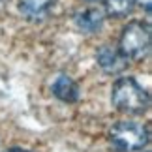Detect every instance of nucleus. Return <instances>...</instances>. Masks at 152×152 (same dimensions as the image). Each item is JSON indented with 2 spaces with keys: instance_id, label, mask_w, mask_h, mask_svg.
<instances>
[{
  "instance_id": "nucleus-7",
  "label": "nucleus",
  "mask_w": 152,
  "mask_h": 152,
  "mask_svg": "<svg viewBox=\"0 0 152 152\" xmlns=\"http://www.w3.org/2000/svg\"><path fill=\"white\" fill-rule=\"evenodd\" d=\"M51 92L64 103H75L81 96L79 85L66 73H58L55 77V81L51 83Z\"/></svg>"
},
{
  "instance_id": "nucleus-10",
  "label": "nucleus",
  "mask_w": 152,
  "mask_h": 152,
  "mask_svg": "<svg viewBox=\"0 0 152 152\" xmlns=\"http://www.w3.org/2000/svg\"><path fill=\"white\" fill-rule=\"evenodd\" d=\"M4 152H30V150H26V148H21V147H11V148L4 150Z\"/></svg>"
},
{
  "instance_id": "nucleus-3",
  "label": "nucleus",
  "mask_w": 152,
  "mask_h": 152,
  "mask_svg": "<svg viewBox=\"0 0 152 152\" xmlns=\"http://www.w3.org/2000/svg\"><path fill=\"white\" fill-rule=\"evenodd\" d=\"M109 141L118 152H137L148 145L150 132L141 122L118 120L109 132Z\"/></svg>"
},
{
  "instance_id": "nucleus-8",
  "label": "nucleus",
  "mask_w": 152,
  "mask_h": 152,
  "mask_svg": "<svg viewBox=\"0 0 152 152\" xmlns=\"http://www.w3.org/2000/svg\"><path fill=\"white\" fill-rule=\"evenodd\" d=\"M135 10V0H105V13L109 17H128Z\"/></svg>"
},
{
  "instance_id": "nucleus-4",
  "label": "nucleus",
  "mask_w": 152,
  "mask_h": 152,
  "mask_svg": "<svg viewBox=\"0 0 152 152\" xmlns=\"http://www.w3.org/2000/svg\"><path fill=\"white\" fill-rule=\"evenodd\" d=\"M96 64L102 68V72L109 75H118L128 68V60L120 55V51L111 45H102L96 51Z\"/></svg>"
},
{
  "instance_id": "nucleus-6",
  "label": "nucleus",
  "mask_w": 152,
  "mask_h": 152,
  "mask_svg": "<svg viewBox=\"0 0 152 152\" xmlns=\"http://www.w3.org/2000/svg\"><path fill=\"white\" fill-rule=\"evenodd\" d=\"M55 4L56 0H19L17 2L21 15L30 23H39L47 19Z\"/></svg>"
},
{
  "instance_id": "nucleus-11",
  "label": "nucleus",
  "mask_w": 152,
  "mask_h": 152,
  "mask_svg": "<svg viewBox=\"0 0 152 152\" xmlns=\"http://www.w3.org/2000/svg\"><path fill=\"white\" fill-rule=\"evenodd\" d=\"M90 2H96V0H90Z\"/></svg>"
},
{
  "instance_id": "nucleus-1",
  "label": "nucleus",
  "mask_w": 152,
  "mask_h": 152,
  "mask_svg": "<svg viewBox=\"0 0 152 152\" xmlns=\"http://www.w3.org/2000/svg\"><path fill=\"white\" fill-rule=\"evenodd\" d=\"M111 103L126 115H145L150 107V96L133 77H118L111 86Z\"/></svg>"
},
{
  "instance_id": "nucleus-5",
  "label": "nucleus",
  "mask_w": 152,
  "mask_h": 152,
  "mask_svg": "<svg viewBox=\"0 0 152 152\" xmlns=\"http://www.w3.org/2000/svg\"><path fill=\"white\" fill-rule=\"evenodd\" d=\"M73 23L81 34H96L103 28L105 13L100 8H85L73 15Z\"/></svg>"
},
{
  "instance_id": "nucleus-9",
  "label": "nucleus",
  "mask_w": 152,
  "mask_h": 152,
  "mask_svg": "<svg viewBox=\"0 0 152 152\" xmlns=\"http://www.w3.org/2000/svg\"><path fill=\"white\" fill-rule=\"evenodd\" d=\"M135 4H139L141 8L147 11V15H150V8H152V0H135Z\"/></svg>"
},
{
  "instance_id": "nucleus-2",
  "label": "nucleus",
  "mask_w": 152,
  "mask_h": 152,
  "mask_svg": "<svg viewBox=\"0 0 152 152\" xmlns=\"http://www.w3.org/2000/svg\"><path fill=\"white\" fill-rule=\"evenodd\" d=\"M150 26L143 21H130L122 28L118 38V49L120 55L126 60H143L150 53Z\"/></svg>"
}]
</instances>
